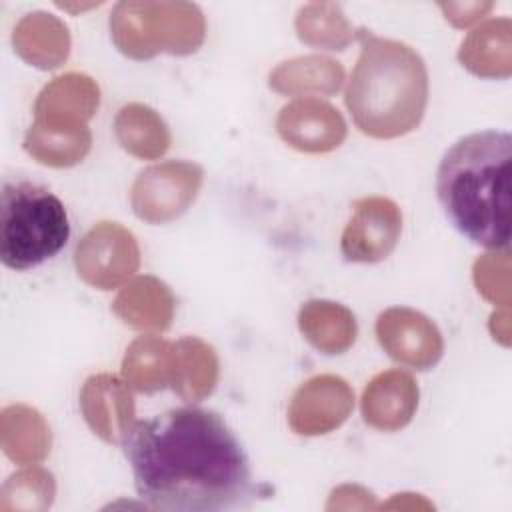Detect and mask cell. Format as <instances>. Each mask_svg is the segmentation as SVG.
<instances>
[{
  "label": "cell",
  "instance_id": "1",
  "mask_svg": "<svg viewBox=\"0 0 512 512\" xmlns=\"http://www.w3.org/2000/svg\"><path fill=\"white\" fill-rule=\"evenodd\" d=\"M120 444L152 510H236L258 494L244 446L214 410L184 406L138 420Z\"/></svg>",
  "mask_w": 512,
  "mask_h": 512
},
{
  "label": "cell",
  "instance_id": "2",
  "mask_svg": "<svg viewBox=\"0 0 512 512\" xmlns=\"http://www.w3.org/2000/svg\"><path fill=\"white\" fill-rule=\"evenodd\" d=\"M512 136L482 130L458 138L436 170V198L448 222L472 244H510Z\"/></svg>",
  "mask_w": 512,
  "mask_h": 512
},
{
  "label": "cell",
  "instance_id": "3",
  "mask_svg": "<svg viewBox=\"0 0 512 512\" xmlns=\"http://www.w3.org/2000/svg\"><path fill=\"white\" fill-rule=\"evenodd\" d=\"M360 56L344 102L356 128L372 138H396L418 126L428 102V72L416 50L360 30Z\"/></svg>",
  "mask_w": 512,
  "mask_h": 512
},
{
  "label": "cell",
  "instance_id": "4",
  "mask_svg": "<svg viewBox=\"0 0 512 512\" xmlns=\"http://www.w3.org/2000/svg\"><path fill=\"white\" fill-rule=\"evenodd\" d=\"M70 238L68 212L48 188L6 182L0 200V258L12 270H30L54 258Z\"/></svg>",
  "mask_w": 512,
  "mask_h": 512
},
{
  "label": "cell",
  "instance_id": "5",
  "mask_svg": "<svg viewBox=\"0 0 512 512\" xmlns=\"http://www.w3.org/2000/svg\"><path fill=\"white\" fill-rule=\"evenodd\" d=\"M400 228V210L392 200L366 196L354 204V214L342 232L340 250L348 262H378L394 250Z\"/></svg>",
  "mask_w": 512,
  "mask_h": 512
},
{
  "label": "cell",
  "instance_id": "6",
  "mask_svg": "<svg viewBox=\"0 0 512 512\" xmlns=\"http://www.w3.org/2000/svg\"><path fill=\"white\" fill-rule=\"evenodd\" d=\"M138 266V248L134 236L118 224L102 222L92 228L76 248L78 274L102 288L110 290Z\"/></svg>",
  "mask_w": 512,
  "mask_h": 512
},
{
  "label": "cell",
  "instance_id": "7",
  "mask_svg": "<svg viewBox=\"0 0 512 512\" xmlns=\"http://www.w3.org/2000/svg\"><path fill=\"white\" fill-rule=\"evenodd\" d=\"M376 334L394 360L418 370L434 366L442 356L440 332L420 312L408 308L386 310L376 322Z\"/></svg>",
  "mask_w": 512,
  "mask_h": 512
},
{
  "label": "cell",
  "instance_id": "8",
  "mask_svg": "<svg viewBox=\"0 0 512 512\" xmlns=\"http://www.w3.org/2000/svg\"><path fill=\"white\" fill-rule=\"evenodd\" d=\"M352 410V392L342 378L318 376L304 384L290 406V424L298 434H324L340 426Z\"/></svg>",
  "mask_w": 512,
  "mask_h": 512
},
{
  "label": "cell",
  "instance_id": "9",
  "mask_svg": "<svg viewBox=\"0 0 512 512\" xmlns=\"http://www.w3.org/2000/svg\"><path fill=\"white\" fill-rule=\"evenodd\" d=\"M280 136L294 148L326 152L338 146L346 126L338 110L314 100H300L282 108L278 116Z\"/></svg>",
  "mask_w": 512,
  "mask_h": 512
},
{
  "label": "cell",
  "instance_id": "10",
  "mask_svg": "<svg viewBox=\"0 0 512 512\" xmlns=\"http://www.w3.org/2000/svg\"><path fill=\"white\" fill-rule=\"evenodd\" d=\"M138 178L162 188V194L134 206L136 216L148 222H164L186 210L202 182V170L194 164L168 162L144 170Z\"/></svg>",
  "mask_w": 512,
  "mask_h": 512
},
{
  "label": "cell",
  "instance_id": "11",
  "mask_svg": "<svg viewBox=\"0 0 512 512\" xmlns=\"http://www.w3.org/2000/svg\"><path fill=\"white\" fill-rule=\"evenodd\" d=\"M418 402V388L404 372L376 376L362 398L364 420L380 430H396L410 422Z\"/></svg>",
  "mask_w": 512,
  "mask_h": 512
},
{
  "label": "cell",
  "instance_id": "12",
  "mask_svg": "<svg viewBox=\"0 0 512 512\" xmlns=\"http://www.w3.org/2000/svg\"><path fill=\"white\" fill-rule=\"evenodd\" d=\"M306 338L326 354H340L354 342V316L332 302H308L300 312Z\"/></svg>",
  "mask_w": 512,
  "mask_h": 512
}]
</instances>
